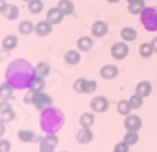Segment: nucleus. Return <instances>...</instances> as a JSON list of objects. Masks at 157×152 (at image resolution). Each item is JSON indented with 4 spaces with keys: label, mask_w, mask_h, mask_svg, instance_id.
<instances>
[{
    "label": "nucleus",
    "mask_w": 157,
    "mask_h": 152,
    "mask_svg": "<svg viewBox=\"0 0 157 152\" xmlns=\"http://www.w3.org/2000/svg\"><path fill=\"white\" fill-rule=\"evenodd\" d=\"M146 7L144 4V0H136V2H132V3H128V10L130 14L133 16H139L143 11V9Z\"/></svg>",
    "instance_id": "obj_22"
},
{
    "label": "nucleus",
    "mask_w": 157,
    "mask_h": 152,
    "mask_svg": "<svg viewBox=\"0 0 157 152\" xmlns=\"http://www.w3.org/2000/svg\"><path fill=\"white\" fill-rule=\"evenodd\" d=\"M108 108H109V100H108L105 95H96L92 98V101H91L92 112L103 114V112L108 111Z\"/></svg>",
    "instance_id": "obj_6"
},
{
    "label": "nucleus",
    "mask_w": 157,
    "mask_h": 152,
    "mask_svg": "<svg viewBox=\"0 0 157 152\" xmlns=\"http://www.w3.org/2000/svg\"><path fill=\"white\" fill-rule=\"evenodd\" d=\"M18 141L23 144H33V142H40L41 137H38L34 131L31 130H20L17 132Z\"/></svg>",
    "instance_id": "obj_10"
},
{
    "label": "nucleus",
    "mask_w": 157,
    "mask_h": 152,
    "mask_svg": "<svg viewBox=\"0 0 157 152\" xmlns=\"http://www.w3.org/2000/svg\"><path fill=\"white\" fill-rule=\"evenodd\" d=\"M17 46H18V37L14 36V34H7L2 40V48L7 50V51H13Z\"/></svg>",
    "instance_id": "obj_19"
},
{
    "label": "nucleus",
    "mask_w": 157,
    "mask_h": 152,
    "mask_svg": "<svg viewBox=\"0 0 157 152\" xmlns=\"http://www.w3.org/2000/svg\"><path fill=\"white\" fill-rule=\"evenodd\" d=\"M110 56L117 61H122L129 56V46L126 44V41H116L110 47Z\"/></svg>",
    "instance_id": "obj_5"
},
{
    "label": "nucleus",
    "mask_w": 157,
    "mask_h": 152,
    "mask_svg": "<svg viewBox=\"0 0 157 152\" xmlns=\"http://www.w3.org/2000/svg\"><path fill=\"white\" fill-rule=\"evenodd\" d=\"M58 142L59 139L57 134H45V137H43L38 142V152H55Z\"/></svg>",
    "instance_id": "obj_4"
},
{
    "label": "nucleus",
    "mask_w": 157,
    "mask_h": 152,
    "mask_svg": "<svg viewBox=\"0 0 157 152\" xmlns=\"http://www.w3.org/2000/svg\"><path fill=\"white\" fill-rule=\"evenodd\" d=\"M140 23L149 33H156L157 31V7L156 6H146L143 11L139 14Z\"/></svg>",
    "instance_id": "obj_3"
},
{
    "label": "nucleus",
    "mask_w": 157,
    "mask_h": 152,
    "mask_svg": "<svg viewBox=\"0 0 157 152\" xmlns=\"http://www.w3.org/2000/svg\"><path fill=\"white\" fill-rule=\"evenodd\" d=\"M34 33L38 36V37H47L52 33V24L47 20H41L36 24V29H34Z\"/></svg>",
    "instance_id": "obj_13"
},
{
    "label": "nucleus",
    "mask_w": 157,
    "mask_h": 152,
    "mask_svg": "<svg viewBox=\"0 0 157 152\" xmlns=\"http://www.w3.org/2000/svg\"><path fill=\"white\" fill-rule=\"evenodd\" d=\"M79 124L84 128H91L95 124V114L94 112H84L79 117Z\"/></svg>",
    "instance_id": "obj_24"
},
{
    "label": "nucleus",
    "mask_w": 157,
    "mask_h": 152,
    "mask_svg": "<svg viewBox=\"0 0 157 152\" xmlns=\"http://www.w3.org/2000/svg\"><path fill=\"white\" fill-rule=\"evenodd\" d=\"M151 91H153V86H151V82L147 81V80L139 81L135 87V93L139 94V95L143 97V98H147V97L151 94Z\"/></svg>",
    "instance_id": "obj_14"
},
{
    "label": "nucleus",
    "mask_w": 157,
    "mask_h": 152,
    "mask_svg": "<svg viewBox=\"0 0 157 152\" xmlns=\"http://www.w3.org/2000/svg\"><path fill=\"white\" fill-rule=\"evenodd\" d=\"M126 2H128V3H132V2H136V0H126Z\"/></svg>",
    "instance_id": "obj_44"
},
{
    "label": "nucleus",
    "mask_w": 157,
    "mask_h": 152,
    "mask_svg": "<svg viewBox=\"0 0 157 152\" xmlns=\"http://www.w3.org/2000/svg\"><path fill=\"white\" fill-rule=\"evenodd\" d=\"M27 9L31 14H40L44 9V3L43 0H31L27 3Z\"/></svg>",
    "instance_id": "obj_27"
},
{
    "label": "nucleus",
    "mask_w": 157,
    "mask_h": 152,
    "mask_svg": "<svg viewBox=\"0 0 157 152\" xmlns=\"http://www.w3.org/2000/svg\"><path fill=\"white\" fill-rule=\"evenodd\" d=\"M85 86H86V78L79 77V78H77V80L74 81L72 88H74V91H75L77 94H84L85 93Z\"/></svg>",
    "instance_id": "obj_34"
},
{
    "label": "nucleus",
    "mask_w": 157,
    "mask_h": 152,
    "mask_svg": "<svg viewBox=\"0 0 157 152\" xmlns=\"http://www.w3.org/2000/svg\"><path fill=\"white\" fill-rule=\"evenodd\" d=\"M64 61H65L68 66H77L81 61V51L79 50H68V51L64 54Z\"/></svg>",
    "instance_id": "obj_18"
},
{
    "label": "nucleus",
    "mask_w": 157,
    "mask_h": 152,
    "mask_svg": "<svg viewBox=\"0 0 157 152\" xmlns=\"http://www.w3.org/2000/svg\"><path fill=\"white\" fill-rule=\"evenodd\" d=\"M34 107H36L37 111H43V110H45L48 107H52V98L47 93H44V91L37 93L36 101H34Z\"/></svg>",
    "instance_id": "obj_9"
},
{
    "label": "nucleus",
    "mask_w": 157,
    "mask_h": 152,
    "mask_svg": "<svg viewBox=\"0 0 157 152\" xmlns=\"http://www.w3.org/2000/svg\"><path fill=\"white\" fill-rule=\"evenodd\" d=\"M11 149V142L9 139L0 138V152H10Z\"/></svg>",
    "instance_id": "obj_38"
},
{
    "label": "nucleus",
    "mask_w": 157,
    "mask_h": 152,
    "mask_svg": "<svg viewBox=\"0 0 157 152\" xmlns=\"http://www.w3.org/2000/svg\"><path fill=\"white\" fill-rule=\"evenodd\" d=\"M153 47H151V43H143L139 47V56L142 58H150L153 56Z\"/></svg>",
    "instance_id": "obj_29"
},
{
    "label": "nucleus",
    "mask_w": 157,
    "mask_h": 152,
    "mask_svg": "<svg viewBox=\"0 0 157 152\" xmlns=\"http://www.w3.org/2000/svg\"><path fill=\"white\" fill-rule=\"evenodd\" d=\"M123 141L132 146V145H136L139 142V134L137 132H133V131H128V132L123 135Z\"/></svg>",
    "instance_id": "obj_33"
},
{
    "label": "nucleus",
    "mask_w": 157,
    "mask_h": 152,
    "mask_svg": "<svg viewBox=\"0 0 157 152\" xmlns=\"http://www.w3.org/2000/svg\"><path fill=\"white\" fill-rule=\"evenodd\" d=\"M129 148H130V146L122 139L121 142H117V144L113 146V151L112 152H129Z\"/></svg>",
    "instance_id": "obj_37"
},
{
    "label": "nucleus",
    "mask_w": 157,
    "mask_h": 152,
    "mask_svg": "<svg viewBox=\"0 0 157 152\" xmlns=\"http://www.w3.org/2000/svg\"><path fill=\"white\" fill-rule=\"evenodd\" d=\"M62 152H67V151H62Z\"/></svg>",
    "instance_id": "obj_46"
},
{
    "label": "nucleus",
    "mask_w": 157,
    "mask_h": 152,
    "mask_svg": "<svg viewBox=\"0 0 157 152\" xmlns=\"http://www.w3.org/2000/svg\"><path fill=\"white\" fill-rule=\"evenodd\" d=\"M18 14H20V9L13 3H7V6L4 7V10L2 11V16H3L6 20L9 22H13V20L18 19Z\"/></svg>",
    "instance_id": "obj_15"
},
{
    "label": "nucleus",
    "mask_w": 157,
    "mask_h": 152,
    "mask_svg": "<svg viewBox=\"0 0 157 152\" xmlns=\"http://www.w3.org/2000/svg\"><path fill=\"white\" fill-rule=\"evenodd\" d=\"M14 118H16V111L13 110V107L6 110V111L0 112V119H2L4 124H10L11 121H14Z\"/></svg>",
    "instance_id": "obj_32"
},
{
    "label": "nucleus",
    "mask_w": 157,
    "mask_h": 152,
    "mask_svg": "<svg viewBox=\"0 0 157 152\" xmlns=\"http://www.w3.org/2000/svg\"><path fill=\"white\" fill-rule=\"evenodd\" d=\"M108 3H110V4H115V3H119L121 0H106Z\"/></svg>",
    "instance_id": "obj_43"
},
{
    "label": "nucleus",
    "mask_w": 157,
    "mask_h": 152,
    "mask_svg": "<svg viewBox=\"0 0 157 152\" xmlns=\"http://www.w3.org/2000/svg\"><path fill=\"white\" fill-rule=\"evenodd\" d=\"M119 34H121L122 40L126 41V43H132V41H135L137 38V31L133 27H123Z\"/></svg>",
    "instance_id": "obj_20"
},
{
    "label": "nucleus",
    "mask_w": 157,
    "mask_h": 152,
    "mask_svg": "<svg viewBox=\"0 0 157 152\" xmlns=\"http://www.w3.org/2000/svg\"><path fill=\"white\" fill-rule=\"evenodd\" d=\"M126 131H133V132H139V130L142 128L143 121L139 115L136 114H129L128 117H124V122H123Z\"/></svg>",
    "instance_id": "obj_7"
},
{
    "label": "nucleus",
    "mask_w": 157,
    "mask_h": 152,
    "mask_svg": "<svg viewBox=\"0 0 157 152\" xmlns=\"http://www.w3.org/2000/svg\"><path fill=\"white\" fill-rule=\"evenodd\" d=\"M36 97H37L36 91H33L31 88H29V90H27V93L24 94V97H23V102H24L26 105H34Z\"/></svg>",
    "instance_id": "obj_35"
},
{
    "label": "nucleus",
    "mask_w": 157,
    "mask_h": 152,
    "mask_svg": "<svg viewBox=\"0 0 157 152\" xmlns=\"http://www.w3.org/2000/svg\"><path fill=\"white\" fill-rule=\"evenodd\" d=\"M21 2H26V3H29V2H31V0H21Z\"/></svg>",
    "instance_id": "obj_45"
},
{
    "label": "nucleus",
    "mask_w": 157,
    "mask_h": 152,
    "mask_svg": "<svg viewBox=\"0 0 157 152\" xmlns=\"http://www.w3.org/2000/svg\"><path fill=\"white\" fill-rule=\"evenodd\" d=\"M98 90V82L95 80H86V86H85L84 94H94Z\"/></svg>",
    "instance_id": "obj_36"
},
{
    "label": "nucleus",
    "mask_w": 157,
    "mask_h": 152,
    "mask_svg": "<svg viewBox=\"0 0 157 152\" xmlns=\"http://www.w3.org/2000/svg\"><path fill=\"white\" fill-rule=\"evenodd\" d=\"M34 29H36V24L30 20H23L18 24V33L23 36H29V34L34 33Z\"/></svg>",
    "instance_id": "obj_23"
},
{
    "label": "nucleus",
    "mask_w": 157,
    "mask_h": 152,
    "mask_svg": "<svg viewBox=\"0 0 157 152\" xmlns=\"http://www.w3.org/2000/svg\"><path fill=\"white\" fill-rule=\"evenodd\" d=\"M57 7L64 13L65 17L67 16L74 14V10H75V6H74V3L71 2V0H59L58 4H57Z\"/></svg>",
    "instance_id": "obj_21"
},
{
    "label": "nucleus",
    "mask_w": 157,
    "mask_h": 152,
    "mask_svg": "<svg viewBox=\"0 0 157 152\" xmlns=\"http://www.w3.org/2000/svg\"><path fill=\"white\" fill-rule=\"evenodd\" d=\"M92 47H94V40L89 36H81L77 40V48L81 53H88L91 51Z\"/></svg>",
    "instance_id": "obj_16"
},
{
    "label": "nucleus",
    "mask_w": 157,
    "mask_h": 152,
    "mask_svg": "<svg viewBox=\"0 0 157 152\" xmlns=\"http://www.w3.org/2000/svg\"><path fill=\"white\" fill-rule=\"evenodd\" d=\"M143 102H144V98L136 93L132 94L130 98H129V104H130L132 110H140V108L143 107Z\"/></svg>",
    "instance_id": "obj_30"
},
{
    "label": "nucleus",
    "mask_w": 157,
    "mask_h": 152,
    "mask_svg": "<svg viewBox=\"0 0 157 152\" xmlns=\"http://www.w3.org/2000/svg\"><path fill=\"white\" fill-rule=\"evenodd\" d=\"M150 43H151V47H153V51L157 53V36L151 38V41H150Z\"/></svg>",
    "instance_id": "obj_41"
},
{
    "label": "nucleus",
    "mask_w": 157,
    "mask_h": 152,
    "mask_svg": "<svg viewBox=\"0 0 157 152\" xmlns=\"http://www.w3.org/2000/svg\"><path fill=\"white\" fill-rule=\"evenodd\" d=\"M64 13H62L61 10H59L57 6L55 7H51L50 10L47 11V16H45V20L47 22H50L52 24V26H57V24H59V23L64 20Z\"/></svg>",
    "instance_id": "obj_12"
},
{
    "label": "nucleus",
    "mask_w": 157,
    "mask_h": 152,
    "mask_svg": "<svg viewBox=\"0 0 157 152\" xmlns=\"http://www.w3.org/2000/svg\"><path fill=\"white\" fill-rule=\"evenodd\" d=\"M30 88L33 90V91H36V93H41V91H44V90H45V78L37 75V77L34 78V81L31 82Z\"/></svg>",
    "instance_id": "obj_31"
},
{
    "label": "nucleus",
    "mask_w": 157,
    "mask_h": 152,
    "mask_svg": "<svg viewBox=\"0 0 157 152\" xmlns=\"http://www.w3.org/2000/svg\"><path fill=\"white\" fill-rule=\"evenodd\" d=\"M108 31H109V26H108V23L103 22V20H95V22L92 23L91 33L94 37L102 38L108 34Z\"/></svg>",
    "instance_id": "obj_8"
},
{
    "label": "nucleus",
    "mask_w": 157,
    "mask_h": 152,
    "mask_svg": "<svg viewBox=\"0 0 157 152\" xmlns=\"http://www.w3.org/2000/svg\"><path fill=\"white\" fill-rule=\"evenodd\" d=\"M116 111H117V114L122 115V117H128V115L130 114V111H132V107H130V104H129V100L117 101Z\"/></svg>",
    "instance_id": "obj_25"
},
{
    "label": "nucleus",
    "mask_w": 157,
    "mask_h": 152,
    "mask_svg": "<svg viewBox=\"0 0 157 152\" xmlns=\"http://www.w3.org/2000/svg\"><path fill=\"white\" fill-rule=\"evenodd\" d=\"M36 77V67L26 58L13 60L4 71V81L14 90H29Z\"/></svg>",
    "instance_id": "obj_1"
},
{
    "label": "nucleus",
    "mask_w": 157,
    "mask_h": 152,
    "mask_svg": "<svg viewBox=\"0 0 157 152\" xmlns=\"http://www.w3.org/2000/svg\"><path fill=\"white\" fill-rule=\"evenodd\" d=\"M40 128L44 134H57L65 124V114L58 107H48L40 111Z\"/></svg>",
    "instance_id": "obj_2"
},
{
    "label": "nucleus",
    "mask_w": 157,
    "mask_h": 152,
    "mask_svg": "<svg viewBox=\"0 0 157 152\" xmlns=\"http://www.w3.org/2000/svg\"><path fill=\"white\" fill-rule=\"evenodd\" d=\"M94 139V132L91 131V128H84L81 126V130L77 132V141L79 144H89Z\"/></svg>",
    "instance_id": "obj_17"
},
{
    "label": "nucleus",
    "mask_w": 157,
    "mask_h": 152,
    "mask_svg": "<svg viewBox=\"0 0 157 152\" xmlns=\"http://www.w3.org/2000/svg\"><path fill=\"white\" fill-rule=\"evenodd\" d=\"M99 74L103 80H115L119 74V68H117L115 64H105V66L101 67V70H99Z\"/></svg>",
    "instance_id": "obj_11"
},
{
    "label": "nucleus",
    "mask_w": 157,
    "mask_h": 152,
    "mask_svg": "<svg viewBox=\"0 0 157 152\" xmlns=\"http://www.w3.org/2000/svg\"><path fill=\"white\" fill-rule=\"evenodd\" d=\"M4 132H6V124H4L3 121L0 119V138L4 135Z\"/></svg>",
    "instance_id": "obj_40"
},
{
    "label": "nucleus",
    "mask_w": 157,
    "mask_h": 152,
    "mask_svg": "<svg viewBox=\"0 0 157 152\" xmlns=\"http://www.w3.org/2000/svg\"><path fill=\"white\" fill-rule=\"evenodd\" d=\"M9 56H10V51H7V50H4V48H2V50H0V61H3V60H6Z\"/></svg>",
    "instance_id": "obj_39"
},
{
    "label": "nucleus",
    "mask_w": 157,
    "mask_h": 152,
    "mask_svg": "<svg viewBox=\"0 0 157 152\" xmlns=\"http://www.w3.org/2000/svg\"><path fill=\"white\" fill-rule=\"evenodd\" d=\"M13 91H14V88L11 86H9L6 81H4L3 84H0V98H2V100L9 101L11 97H13Z\"/></svg>",
    "instance_id": "obj_28"
},
{
    "label": "nucleus",
    "mask_w": 157,
    "mask_h": 152,
    "mask_svg": "<svg viewBox=\"0 0 157 152\" xmlns=\"http://www.w3.org/2000/svg\"><path fill=\"white\" fill-rule=\"evenodd\" d=\"M36 73L38 77H48L50 75V73H51V67H50V64L45 63V61H40V63L36 66Z\"/></svg>",
    "instance_id": "obj_26"
},
{
    "label": "nucleus",
    "mask_w": 157,
    "mask_h": 152,
    "mask_svg": "<svg viewBox=\"0 0 157 152\" xmlns=\"http://www.w3.org/2000/svg\"><path fill=\"white\" fill-rule=\"evenodd\" d=\"M6 6H7V2H6V0H0V13L4 10Z\"/></svg>",
    "instance_id": "obj_42"
}]
</instances>
